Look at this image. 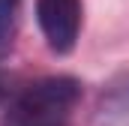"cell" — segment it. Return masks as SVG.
<instances>
[{
	"label": "cell",
	"instance_id": "1",
	"mask_svg": "<svg viewBox=\"0 0 129 126\" xmlns=\"http://www.w3.org/2000/svg\"><path fill=\"white\" fill-rule=\"evenodd\" d=\"M81 102V81L72 75H48L12 99L3 126H69Z\"/></svg>",
	"mask_w": 129,
	"mask_h": 126
},
{
	"label": "cell",
	"instance_id": "2",
	"mask_svg": "<svg viewBox=\"0 0 129 126\" xmlns=\"http://www.w3.org/2000/svg\"><path fill=\"white\" fill-rule=\"evenodd\" d=\"M36 21L48 48L69 54L81 33V0H36Z\"/></svg>",
	"mask_w": 129,
	"mask_h": 126
},
{
	"label": "cell",
	"instance_id": "3",
	"mask_svg": "<svg viewBox=\"0 0 129 126\" xmlns=\"http://www.w3.org/2000/svg\"><path fill=\"white\" fill-rule=\"evenodd\" d=\"M18 12H21V0H0V57L12 45V36L18 27Z\"/></svg>",
	"mask_w": 129,
	"mask_h": 126
},
{
	"label": "cell",
	"instance_id": "4",
	"mask_svg": "<svg viewBox=\"0 0 129 126\" xmlns=\"http://www.w3.org/2000/svg\"><path fill=\"white\" fill-rule=\"evenodd\" d=\"M6 96H9V78H6V75L0 72V102H3Z\"/></svg>",
	"mask_w": 129,
	"mask_h": 126
}]
</instances>
